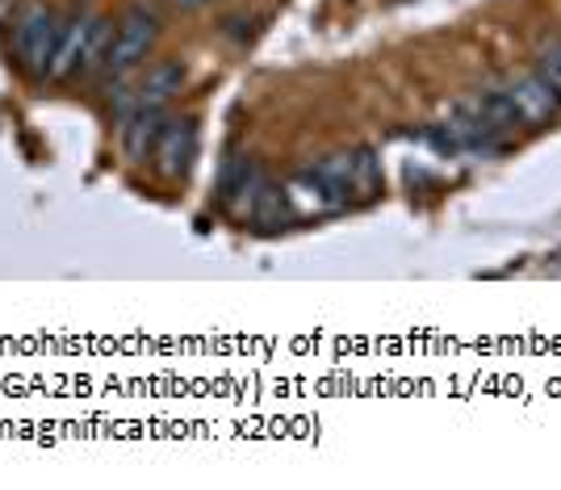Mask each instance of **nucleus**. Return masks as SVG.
<instances>
[{"instance_id":"obj_10","label":"nucleus","mask_w":561,"mask_h":490,"mask_svg":"<svg viewBox=\"0 0 561 490\" xmlns=\"http://www.w3.org/2000/svg\"><path fill=\"white\" fill-rule=\"evenodd\" d=\"M110 43H114V25L105 22V18H96L93 34H89V47H84V59H80V71H84V76H89V71H96V68H105Z\"/></svg>"},{"instance_id":"obj_3","label":"nucleus","mask_w":561,"mask_h":490,"mask_svg":"<svg viewBox=\"0 0 561 490\" xmlns=\"http://www.w3.org/2000/svg\"><path fill=\"white\" fill-rule=\"evenodd\" d=\"M503 93H507V101H512V114L519 126H549V122H558L561 117V93H553L537 71L512 80Z\"/></svg>"},{"instance_id":"obj_8","label":"nucleus","mask_w":561,"mask_h":490,"mask_svg":"<svg viewBox=\"0 0 561 490\" xmlns=\"http://www.w3.org/2000/svg\"><path fill=\"white\" fill-rule=\"evenodd\" d=\"M181 84H185V68L176 59H164V64H156V68L142 76L139 105H164V101H172V96L181 93Z\"/></svg>"},{"instance_id":"obj_2","label":"nucleus","mask_w":561,"mask_h":490,"mask_svg":"<svg viewBox=\"0 0 561 490\" xmlns=\"http://www.w3.org/2000/svg\"><path fill=\"white\" fill-rule=\"evenodd\" d=\"M160 38V18L156 9H130L122 22H117V34L110 43V55H105V71L110 76H126V71L147 59V50L156 47Z\"/></svg>"},{"instance_id":"obj_1","label":"nucleus","mask_w":561,"mask_h":490,"mask_svg":"<svg viewBox=\"0 0 561 490\" xmlns=\"http://www.w3.org/2000/svg\"><path fill=\"white\" fill-rule=\"evenodd\" d=\"M59 34H64V25L55 22V13L47 4H25L18 13V25H13V50H18L22 71L47 76L55 47H59Z\"/></svg>"},{"instance_id":"obj_12","label":"nucleus","mask_w":561,"mask_h":490,"mask_svg":"<svg viewBox=\"0 0 561 490\" xmlns=\"http://www.w3.org/2000/svg\"><path fill=\"white\" fill-rule=\"evenodd\" d=\"M537 76L553 89V93H561V43H553V47L540 50L537 59Z\"/></svg>"},{"instance_id":"obj_6","label":"nucleus","mask_w":561,"mask_h":490,"mask_svg":"<svg viewBox=\"0 0 561 490\" xmlns=\"http://www.w3.org/2000/svg\"><path fill=\"white\" fill-rule=\"evenodd\" d=\"M93 22L89 13H80V18H71L64 25V34H59V47H55V59H50V80H68L80 71V59H84V47H89V34H93Z\"/></svg>"},{"instance_id":"obj_13","label":"nucleus","mask_w":561,"mask_h":490,"mask_svg":"<svg viewBox=\"0 0 561 490\" xmlns=\"http://www.w3.org/2000/svg\"><path fill=\"white\" fill-rule=\"evenodd\" d=\"M181 4H202V0H181Z\"/></svg>"},{"instance_id":"obj_11","label":"nucleus","mask_w":561,"mask_h":490,"mask_svg":"<svg viewBox=\"0 0 561 490\" xmlns=\"http://www.w3.org/2000/svg\"><path fill=\"white\" fill-rule=\"evenodd\" d=\"M377 185H381V172H377L374 151H356V156H352V193L374 197Z\"/></svg>"},{"instance_id":"obj_4","label":"nucleus","mask_w":561,"mask_h":490,"mask_svg":"<svg viewBox=\"0 0 561 490\" xmlns=\"http://www.w3.org/2000/svg\"><path fill=\"white\" fill-rule=\"evenodd\" d=\"M156 168H160V176L168 181H176V176H185L193 156H197V126H193V117H181V122H164V135L156 143Z\"/></svg>"},{"instance_id":"obj_7","label":"nucleus","mask_w":561,"mask_h":490,"mask_svg":"<svg viewBox=\"0 0 561 490\" xmlns=\"http://www.w3.org/2000/svg\"><path fill=\"white\" fill-rule=\"evenodd\" d=\"M264 185H268V181H264V172H260L256 163L231 160L227 163V172H222V206H227V210L248 214Z\"/></svg>"},{"instance_id":"obj_5","label":"nucleus","mask_w":561,"mask_h":490,"mask_svg":"<svg viewBox=\"0 0 561 490\" xmlns=\"http://www.w3.org/2000/svg\"><path fill=\"white\" fill-rule=\"evenodd\" d=\"M122 122H126V126H122V147H126L130 160L142 163L156 151L160 135H164V122H168L164 105H135Z\"/></svg>"},{"instance_id":"obj_9","label":"nucleus","mask_w":561,"mask_h":490,"mask_svg":"<svg viewBox=\"0 0 561 490\" xmlns=\"http://www.w3.org/2000/svg\"><path fill=\"white\" fill-rule=\"evenodd\" d=\"M248 214H252V223H256V227H285V223L294 218V202H289V193H285V189L264 185Z\"/></svg>"}]
</instances>
